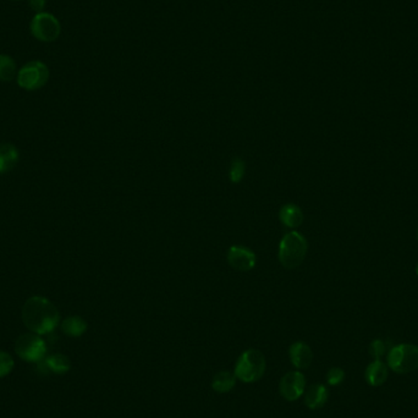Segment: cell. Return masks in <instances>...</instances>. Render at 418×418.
Wrapping results in <instances>:
<instances>
[{
    "mask_svg": "<svg viewBox=\"0 0 418 418\" xmlns=\"http://www.w3.org/2000/svg\"><path fill=\"white\" fill-rule=\"evenodd\" d=\"M43 365L51 373H56V374H65L72 368L70 360L65 355H62V353H54V355L46 357L43 360Z\"/></svg>",
    "mask_w": 418,
    "mask_h": 418,
    "instance_id": "2e32d148",
    "label": "cell"
},
{
    "mask_svg": "<svg viewBox=\"0 0 418 418\" xmlns=\"http://www.w3.org/2000/svg\"><path fill=\"white\" fill-rule=\"evenodd\" d=\"M308 251V244L303 235L292 230L284 235L279 244V260L285 269H295L301 265Z\"/></svg>",
    "mask_w": 418,
    "mask_h": 418,
    "instance_id": "7a4b0ae2",
    "label": "cell"
},
{
    "mask_svg": "<svg viewBox=\"0 0 418 418\" xmlns=\"http://www.w3.org/2000/svg\"><path fill=\"white\" fill-rule=\"evenodd\" d=\"M46 0H28L32 10L36 11L37 14L43 12V9L46 8Z\"/></svg>",
    "mask_w": 418,
    "mask_h": 418,
    "instance_id": "603a6c76",
    "label": "cell"
},
{
    "mask_svg": "<svg viewBox=\"0 0 418 418\" xmlns=\"http://www.w3.org/2000/svg\"><path fill=\"white\" fill-rule=\"evenodd\" d=\"M417 274H418V265H417Z\"/></svg>",
    "mask_w": 418,
    "mask_h": 418,
    "instance_id": "cb8c5ba5",
    "label": "cell"
},
{
    "mask_svg": "<svg viewBox=\"0 0 418 418\" xmlns=\"http://www.w3.org/2000/svg\"><path fill=\"white\" fill-rule=\"evenodd\" d=\"M49 80V69L44 62H27L17 72V83L26 91H37Z\"/></svg>",
    "mask_w": 418,
    "mask_h": 418,
    "instance_id": "8992f818",
    "label": "cell"
},
{
    "mask_svg": "<svg viewBox=\"0 0 418 418\" xmlns=\"http://www.w3.org/2000/svg\"><path fill=\"white\" fill-rule=\"evenodd\" d=\"M87 321L78 316L65 318L62 323V331L65 335L72 337H80L87 331Z\"/></svg>",
    "mask_w": 418,
    "mask_h": 418,
    "instance_id": "9a60e30c",
    "label": "cell"
},
{
    "mask_svg": "<svg viewBox=\"0 0 418 418\" xmlns=\"http://www.w3.org/2000/svg\"><path fill=\"white\" fill-rule=\"evenodd\" d=\"M16 62L11 56L0 54V81H11L16 76Z\"/></svg>",
    "mask_w": 418,
    "mask_h": 418,
    "instance_id": "ac0fdd59",
    "label": "cell"
},
{
    "mask_svg": "<svg viewBox=\"0 0 418 418\" xmlns=\"http://www.w3.org/2000/svg\"><path fill=\"white\" fill-rule=\"evenodd\" d=\"M20 153L17 148L11 143L0 144V174H6L15 168L19 163Z\"/></svg>",
    "mask_w": 418,
    "mask_h": 418,
    "instance_id": "4fadbf2b",
    "label": "cell"
},
{
    "mask_svg": "<svg viewBox=\"0 0 418 418\" xmlns=\"http://www.w3.org/2000/svg\"><path fill=\"white\" fill-rule=\"evenodd\" d=\"M15 361L10 353L6 351H0V378L6 377L10 374L14 369Z\"/></svg>",
    "mask_w": 418,
    "mask_h": 418,
    "instance_id": "ffe728a7",
    "label": "cell"
},
{
    "mask_svg": "<svg viewBox=\"0 0 418 418\" xmlns=\"http://www.w3.org/2000/svg\"><path fill=\"white\" fill-rule=\"evenodd\" d=\"M265 372V357L262 352L250 349L242 352L235 365V376L244 383H255Z\"/></svg>",
    "mask_w": 418,
    "mask_h": 418,
    "instance_id": "3957f363",
    "label": "cell"
},
{
    "mask_svg": "<svg viewBox=\"0 0 418 418\" xmlns=\"http://www.w3.org/2000/svg\"><path fill=\"white\" fill-rule=\"evenodd\" d=\"M417 237H418V234H417Z\"/></svg>",
    "mask_w": 418,
    "mask_h": 418,
    "instance_id": "d4e9b609",
    "label": "cell"
},
{
    "mask_svg": "<svg viewBox=\"0 0 418 418\" xmlns=\"http://www.w3.org/2000/svg\"><path fill=\"white\" fill-rule=\"evenodd\" d=\"M344 378H345V372L342 368L334 367L329 369V372L326 374V382L332 387H337L344 382Z\"/></svg>",
    "mask_w": 418,
    "mask_h": 418,
    "instance_id": "44dd1931",
    "label": "cell"
},
{
    "mask_svg": "<svg viewBox=\"0 0 418 418\" xmlns=\"http://www.w3.org/2000/svg\"><path fill=\"white\" fill-rule=\"evenodd\" d=\"M387 366L393 372L408 374L418 368V347L410 344L394 346L387 355Z\"/></svg>",
    "mask_w": 418,
    "mask_h": 418,
    "instance_id": "277c9868",
    "label": "cell"
},
{
    "mask_svg": "<svg viewBox=\"0 0 418 418\" xmlns=\"http://www.w3.org/2000/svg\"><path fill=\"white\" fill-rule=\"evenodd\" d=\"M387 376L389 371L387 365L381 360H374L372 363H369L365 373L366 381L371 387H381L387 381Z\"/></svg>",
    "mask_w": 418,
    "mask_h": 418,
    "instance_id": "7c38bea8",
    "label": "cell"
},
{
    "mask_svg": "<svg viewBox=\"0 0 418 418\" xmlns=\"http://www.w3.org/2000/svg\"><path fill=\"white\" fill-rule=\"evenodd\" d=\"M15 352L26 362H41L46 358L47 344L42 335L36 333H26L17 337Z\"/></svg>",
    "mask_w": 418,
    "mask_h": 418,
    "instance_id": "5b68a950",
    "label": "cell"
},
{
    "mask_svg": "<svg viewBox=\"0 0 418 418\" xmlns=\"http://www.w3.org/2000/svg\"><path fill=\"white\" fill-rule=\"evenodd\" d=\"M228 263L235 271H250L256 267L257 257L255 252L249 247L234 245L228 251Z\"/></svg>",
    "mask_w": 418,
    "mask_h": 418,
    "instance_id": "9c48e42d",
    "label": "cell"
},
{
    "mask_svg": "<svg viewBox=\"0 0 418 418\" xmlns=\"http://www.w3.org/2000/svg\"><path fill=\"white\" fill-rule=\"evenodd\" d=\"M279 218L285 226L290 229H296L303 221V213L297 204L287 203L284 204L279 210Z\"/></svg>",
    "mask_w": 418,
    "mask_h": 418,
    "instance_id": "5bb4252c",
    "label": "cell"
},
{
    "mask_svg": "<svg viewBox=\"0 0 418 418\" xmlns=\"http://www.w3.org/2000/svg\"><path fill=\"white\" fill-rule=\"evenodd\" d=\"M289 356L294 367L297 369H306L313 361V352L311 347L302 342H294L289 349Z\"/></svg>",
    "mask_w": 418,
    "mask_h": 418,
    "instance_id": "30bf717a",
    "label": "cell"
},
{
    "mask_svg": "<svg viewBox=\"0 0 418 418\" xmlns=\"http://www.w3.org/2000/svg\"><path fill=\"white\" fill-rule=\"evenodd\" d=\"M22 321L30 332L46 335L58 326L60 315L56 305L44 296H32L22 307Z\"/></svg>",
    "mask_w": 418,
    "mask_h": 418,
    "instance_id": "6da1fadb",
    "label": "cell"
},
{
    "mask_svg": "<svg viewBox=\"0 0 418 418\" xmlns=\"http://www.w3.org/2000/svg\"><path fill=\"white\" fill-rule=\"evenodd\" d=\"M281 396L287 401L301 398L306 390V378L301 372H290L281 378L279 384Z\"/></svg>",
    "mask_w": 418,
    "mask_h": 418,
    "instance_id": "ba28073f",
    "label": "cell"
},
{
    "mask_svg": "<svg viewBox=\"0 0 418 418\" xmlns=\"http://www.w3.org/2000/svg\"><path fill=\"white\" fill-rule=\"evenodd\" d=\"M236 379L237 378L235 376V373L228 372V371L217 373L215 378H213L212 387H213V390L217 392V393H229V392H231L234 389Z\"/></svg>",
    "mask_w": 418,
    "mask_h": 418,
    "instance_id": "e0dca14e",
    "label": "cell"
},
{
    "mask_svg": "<svg viewBox=\"0 0 418 418\" xmlns=\"http://www.w3.org/2000/svg\"><path fill=\"white\" fill-rule=\"evenodd\" d=\"M246 174V164L242 159L235 158L230 167L229 176L231 183L239 184Z\"/></svg>",
    "mask_w": 418,
    "mask_h": 418,
    "instance_id": "d6986e66",
    "label": "cell"
},
{
    "mask_svg": "<svg viewBox=\"0 0 418 418\" xmlns=\"http://www.w3.org/2000/svg\"><path fill=\"white\" fill-rule=\"evenodd\" d=\"M387 352V345L382 340H374L369 346V353L374 360H381Z\"/></svg>",
    "mask_w": 418,
    "mask_h": 418,
    "instance_id": "7402d4cb",
    "label": "cell"
},
{
    "mask_svg": "<svg viewBox=\"0 0 418 418\" xmlns=\"http://www.w3.org/2000/svg\"><path fill=\"white\" fill-rule=\"evenodd\" d=\"M329 398L328 389L321 384H315L305 390V403L311 410H318L326 405Z\"/></svg>",
    "mask_w": 418,
    "mask_h": 418,
    "instance_id": "8fae6325",
    "label": "cell"
},
{
    "mask_svg": "<svg viewBox=\"0 0 418 418\" xmlns=\"http://www.w3.org/2000/svg\"><path fill=\"white\" fill-rule=\"evenodd\" d=\"M62 26L56 16L49 12H38L31 21V32L35 38L42 42H54L60 36Z\"/></svg>",
    "mask_w": 418,
    "mask_h": 418,
    "instance_id": "52a82bcc",
    "label": "cell"
}]
</instances>
